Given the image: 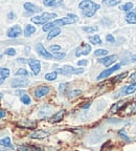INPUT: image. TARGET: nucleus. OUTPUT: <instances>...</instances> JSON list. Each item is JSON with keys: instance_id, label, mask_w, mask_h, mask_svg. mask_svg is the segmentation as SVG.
<instances>
[{"instance_id": "nucleus-1", "label": "nucleus", "mask_w": 136, "mask_h": 151, "mask_svg": "<svg viewBox=\"0 0 136 151\" xmlns=\"http://www.w3.org/2000/svg\"><path fill=\"white\" fill-rule=\"evenodd\" d=\"M79 20V17L74 14H68L67 17H64V18H61V19H57L54 21H52L49 23L45 24L44 26L42 27V29L44 32H47V31H52L54 28H57L59 27V26H64L66 24H73L75 22H77Z\"/></svg>"}, {"instance_id": "nucleus-2", "label": "nucleus", "mask_w": 136, "mask_h": 151, "mask_svg": "<svg viewBox=\"0 0 136 151\" xmlns=\"http://www.w3.org/2000/svg\"><path fill=\"white\" fill-rule=\"evenodd\" d=\"M79 7L83 11V14L87 18H90L96 13V11L101 7V5L97 4V3H94L92 1H88V0H85V1H81L79 3Z\"/></svg>"}, {"instance_id": "nucleus-3", "label": "nucleus", "mask_w": 136, "mask_h": 151, "mask_svg": "<svg viewBox=\"0 0 136 151\" xmlns=\"http://www.w3.org/2000/svg\"><path fill=\"white\" fill-rule=\"evenodd\" d=\"M57 14L56 13H42L41 15H38L31 18V21L35 24H40V25H45V24L52 22L50 20L52 19H56L57 18Z\"/></svg>"}, {"instance_id": "nucleus-4", "label": "nucleus", "mask_w": 136, "mask_h": 151, "mask_svg": "<svg viewBox=\"0 0 136 151\" xmlns=\"http://www.w3.org/2000/svg\"><path fill=\"white\" fill-rule=\"evenodd\" d=\"M85 71V69L83 67L81 68H75L71 65H64L62 66L61 68H58L57 73H61L63 76H68V75H80V73H83Z\"/></svg>"}, {"instance_id": "nucleus-5", "label": "nucleus", "mask_w": 136, "mask_h": 151, "mask_svg": "<svg viewBox=\"0 0 136 151\" xmlns=\"http://www.w3.org/2000/svg\"><path fill=\"white\" fill-rule=\"evenodd\" d=\"M120 66H122V64H120V63L115 64L114 66H112V67H110V68H107L106 70L102 71V73L96 77V80H102V79H105V78H107V77H109V76L112 75L114 71L118 70V69L120 68Z\"/></svg>"}, {"instance_id": "nucleus-6", "label": "nucleus", "mask_w": 136, "mask_h": 151, "mask_svg": "<svg viewBox=\"0 0 136 151\" xmlns=\"http://www.w3.org/2000/svg\"><path fill=\"white\" fill-rule=\"evenodd\" d=\"M91 52V46L88 43H82L79 47H77L75 50V56L81 57V56H87L89 55V52Z\"/></svg>"}, {"instance_id": "nucleus-7", "label": "nucleus", "mask_w": 136, "mask_h": 151, "mask_svg": "<svg viewBox=\"0 0 136 151\" xmlns=\"http://www.w3.org/2000/svg\"><path fill=\"white\" fill-rule=\"evenodd\" d=\"M116 60H117V55H111V56H106V57H104V58H101V59L97 60V61H99V63L105 65L106 67H109V66L112 65L114 62H116Z\"/></svg>"}, {"instance_id": "nucleus-8", "label": "nucleus", "mask_w": 136, "mask_h": 151, "mask_svg": "<svg viewBox=\"0 0 136 151\" xmlns=\"http://www.w3.org/2000/svg\"><path fill=\"white\" fill-rule=\"evenodd\" d=\"M12 87L18 88V87H26L29 84V80L26 78H17L12 81Z\"/></svg>"}, {"instance_id": "nucleus-9", "label": "nucleus", "mask_w": 136, "mask_h": 151, "mask_svg": "<svg viewBox=\"0 0 136 151\" xmlns=\"http://www.w3.org/2000/svg\"><path fill=\"white\" fill-rule=\"evenodd\" d=\"M28 65L31 67V71H33L34 75H39L41 71V62L39 60H36V59H31V60H28Z\"/></svg>"}, {"instance_id": "nucleus-10", "label": "nucleus", "mask_w": 136, "mask_h": 151, "mask_svg": "<svg viewBox=\"0 0 136 151\" xmlns=\"http://www.w3.org/2000/svg\"><path fill=\"white\" fill-rule=\"evenodd\" d=\"M49 90H50V88L48 87V86L42 85V86H39V87L36 88L34 93H35V97L37 98V99H41V98L45 97L46 94H48Z\"/></svg>"}, {"instance_id": "nucleus-11", "label": "nucleus", "mask_w": 136, "mask_h": 151, "mask_svg": "<svg viewBox=\"0 0 136 151\" xmlns=\"http://www.w3.org/2000/svg\"><path fill=\"white\" fill-rule=\"evenodd\" d=\"M36 50H37V52L39 56L43 57V58H45V59H52V54H50L49 52H47L46 50H45V47L43 46L41 43H38L37 46H36Z\"/></svg>"}, {"instance_id": "nucleus-12", "label": "nucleus", "mask_w": 136, "mask_h": 151, "mask_svg": "<svg viewBox=\"0 0 136 151\" xmlns=\"http://www.w3.org/2000/svg\"><path fill=\"white\" fill-rule=\"evenodd\" d=\"M22 35V28L19 25H14L7 29V37L9 38H18Z\"/></svg>"}, {"instance_id": "nucleus-13", "label": "nucleus", "mask_w": 136, "mask_h": 151, "mask_svg": "<svg viewBox=\"0 0 136 151\" xmlns=\"http://www.w3.org/2000/svg\"><path fill=\"white\" fill-rule=\"evenodd\" d=\"M48 135H49V133L44 131V130H37V131L31 132V134H29V137L33 139H43L48 137Z\"/></svg>"}, {"instance_id": "nucleus-14", "label": "nucleus", "mask_w": 136, "mask_h": 151, "mask_svg": "<svg viewBox=\"0 0 136 151\" xmlns=\"http://www.w3.org/2000/svg\"><path fill=\"white\" fill-rule=\"evenodd\" d=\"M23 6H24V9H26V12L31 13H31H36V12H38V11H40L34 3H31V2H25L23 4Z\"/></svg>"}, {"instance_id": "nucleus-15", "label": "nucleus", "mask_w": 136, "mask_h": 151, "mask_svg": "<svg viewBox=\"0 0 136 151\" xmlns=\"http://www.w3.org/2000/svg\"><path fill=\"white\" fill-rule=\"evenodd\" d=\"M126 21L130 24H136V13L134 12H129L126 15Z\"/></svg>"}, {"instance_id": "nucleus-16", "label": "nucleus", "mask_w": 136, "mask_h": 151, "mask_svg": "<svg viewBox=\"0 0 136 151\" xmlns=\"http://www.w3.org/2000/svg\"><path fill=\"white\" fill-rule=\"evenodd\" d=\"M60 34H61V28L60 27H57V28H54V29H52V31L48 33V35H47L46 39L47 40H52V38L57 37V36H59Z\"/></svg>"}, {"instance_id": "nucleus-17", "label": "nucleus", "mask_w": 136, "mask_h": 151, "mask_svg": "<svg viewBox=\"0 0 136 151\" xmlns=\"http://www.w3.org/2000/svg\"><path fill=\"white\" fill-rule=\"evenodd\" d=\"M9 77V69L5 68V67H1L0 69V78H1V84L4 82L5 79H7Z\"/></svg>"}, {"instance_id": "nucleus-18", "label": "nucleus", "mask_w": 136, "mask_h": 151, "mask_svg": "<svg viewBox=\"0 0 136 151\" xmlns=\"http://www.w3.org/2000/svg\"><path fill=\"white\" fill-rule=\"evenodd\" d=\"M36 33V27L31 24H27L25 26V29H24V36L25 37H29L31 35Z\"/></svg>"}, {"instance_id": "nucleus-19", "label": "nucleus", "mask_w": 136, "mask_h": 151, "mask_svg": "<svg viewBox=\"0 0 136 151\" xmlns=\"http://www.w3.org/2000/svg\"><path fill=\"white\" fill-rule=\"evenodd\" d=\"M43 4L47 7L58 6V5L62 4V1H56V0H45V1H43Z\"/></svg>"}, {"instance_id": "nucleus-20", "label": "nucleus", "mask_w": 136, "mask_h": 151, "mask_svg": "<svg viewBox=\"0 0 136 151\" xmlns=\"http://www.w3.org/2000/svg\"><path fill=\"white\" fill-rule=\"evenodd\" d=\"M17 149H18V151H36L37 147L29 146V145H19Z\"/></svg>"}, {"instance_id": "nucleus-21", "label": "nucleus", "mask_w": 136, "mask_h": 151, "mask_svg": "<svg viewBox=\"0 0 136 151\" xmlns=\"http://www.w3.org/2000/svg\"><path fill=\"white\" fill-rule=\"evenodd\" d=\"M134 91H136V81L132 83L131 85H128L127 87L125 88V94H131Z\"/></svg>"}, {"instance_id": "nucleus-22", "label": "nucleus", "mask_w": 136, "mask_h": 151, "mask_svg": "<svg viewBox=\"0 0 136 151\" xmlns=\"http://www.w3.org/2000/svg\"><path fill=\"white\" fill-rule=\"evenodd\" d=\"M64 114H65V110H60L59 112H57L54 116H52V121L54 122H60L63 119Z\"/></svg>"}, {"instance_id": "nucleus-23", "label": "nucleus", "mask_w": 136, "mask_h": 151, "mask_svg": "<svg viewBox=\"0 0 136 151\" xmlns=\"http://www.w3.org/2000/svg\"><path fill=\"white\" fill-rule=\"evenodd\" d=\"M0 143H1V146H3V147H9V148H13L12 142H11V139H9V137L1 139V142H0Z\"/></svg>"}, {"instance_id": "nucleus-24", "label": "nucleus", "mask_w": 136, "mask_h": 151, "mask_svg": "<svg viewBox=\"0 0 136 151\" xmlns=\"http://www.w3.org/2000/svg\"><path fill=\"white\" fill-rule=\"evenodd\" d=\"M83 31L88 34H93L99 31V28L97 26H83Z\"/></svg>"}, {"instance_id": "nucleus-25", "label": "nucleus", "mask_w": 136, "mask_h": 151, "mask_svg": "<svg viewBox=\"0 0 136 151\" xmlns=\"http://www.w3.org/2000/svg\"><path fill=\"white\" fill-rule=\"evenodd\" d=\"M89 41L92 44H102V39L99 35H94L89 37Z\"/></svg>"}, {"instance_id": "nucleus-26", "label": "nucleus", "mask_w": 136, "mask_h": 151, "mask_svg": "<svg viewBox=\"0 0 136 151\" xmlns=\"http://www.w3.org/2000/svg\"><path fill=\"white\" fill-rule=\"evenodd\" d=\"M58 78V73L57 71H52V73H48L45 75V79L47 81H54Z\"/></svg>"}, {"instance_id": "nucleus-27", "label": "nucleus", "mask_w": 136, "mask_h": 151, "mask_svg": "<svg viewBox=\"0 0 136 151\" xmlns=\"http://www.w3.org/2000/svg\"><path fill=\"white\" fill-rule=\"evenodd\" d=\"M120 0H104L103 1V4L107 5V6H115V5L120 4Z\"/></svg>"}, {"instance_id": "nucleus-28", "label": "nucleus", "mask_w": 136, "mask_h": 151, "mask_svg": "<svg viewBox=\"0 0 136 151\" xmlns=\"http://www.w3.org/2000/svg\"><path fill=\"white\" fill-rule=\"evenodd\" d=\"M132 9H133V3L132 2H127L120 6V9L124 11V12H129V11H131Z\"/></svg>"}, {"instance_id": "nucleus-29", "label": "nucleus", "mask_w": 136, "mask_h": 151, "mask_svg": "<svg viewBox=\"0 0 136 151\" xmlns=\"http://www.w3.org/2000/svg\"><path fill=\"white\" fill-rule=\"evenodd\" d=\"M81 94H82V90L75 89V90H72V91L69 92V94H68V98H69V99H73V98L79 97V96H81Z\"/></svg>"}, {"instance_id": "nucleus-30", "label": "nucleus", "mask_w": 136, "mask_h": 151, "mask_svg": "<svg viewBox=\"0 0 136 151\" xmlns=\"http://www.w3.org/2000/svg\"><path fill=\"white\" fill-rule=\"evenodd\" d=\"M107 55H108V50H103V48H101V50H96L95 52H94V56H96V57H101V56L106 57Z\"/></svg>"}, {"instance_id": "nucleus-31", "label": "nucleus", "mask_w": 136, "mask_h": 151, "mask_svg": "<svg viewBox=\"0 0 136 151\" xmlns=\"http://www.w3.org/2000/svg\"><path fill=\"white\" fill-rule=\"evenodd\" d=\"M66 57V52H52V58L57 60H61L63 58Z\"/></svg>"}, {"instance_id": "nucleus-32", "label": "nucleus", "mask_w": 136, "mask_h": 151, "mask_svg": "<svg viewBox=\"0 0 136 151\" xmlns=\"http://www.w3.org/2000/svg\"><path fill=\"white\" fill-rule=\"evenodd\" d=\"M20 100H21L22 103L25 104V105H29V104L31 103V99L28 94H24V96H22V97L20 98Z\"/></svg>"}, {"instance_id": "nucleus-33", "label": "nucleus", "mask_w": 136, "mask_h": 151, "mask_svg": "<svg viewBox=\"0 0 136 151\" xmlns=\"http://www.w3.org/2000/svg\"><path fill=\"white\" fill-rule=\"evenodd\" d=\"M16 76H22V77H27L28 71L25 68H19L16 73Z\"/></svg>"}, {"instance_id": "nucleus-34", "label": "nucleus", "mask_w": 136, "mask_h": 151, "mask_svg": "<svg viewBox=\"0 0 136 151\" xmlns=\"http://www.w3.org/2000/svg\"><path fill=\"white\" fill-rule=\"evenodd\" d=\"M4 54L7 55V56L14 57V56H16V50H15L14 48H12V47H9V48H6V50H4Z\"/></svg>"}, {"instance_id": "nucleus-35", "label": "nucleus", "mask_w": 136, "mask_h": 151, "mask_svg": "<svg viewBox=\"0 0 136 151\" xmlns=\"http://www.w3.org/2000/svg\"><path fill=\"white\" fill-rule=\"evenodd\" d=\"M118 134H120V137H122V139H124L126 142H130V141H131V139H130V137H128V135L126 134V133H125L124 130H120V131L118 132Z\"/></svg>"}, {"instance_id": "nucleus-36", "label": "nucleus", "mask_w": 136, "mask_h": 151, "mask_svg": "<svg viewBox=\"0 0 136 151\" xmlns=\"http://www.w3.org/2000/svg\"><path fill=\"white\" fill-rule=\"evenodd\" d=\"M127 75H128V73L126 71V73H120V75L116 76V78L114 79V82H117V81H120V80H122V79H125V77H127Z\"/></svg>"}, {"instance_id": "nucleus-37", "label": "nucleus", "mask_w": 136, "mask_h": 151, "mask_svg": "<svg viewBox=\"0 0 136 151\" xmlns=\"http://www.w3.org/2000/svg\"><path fill=\"white\" fill-rule=\"evenodd\" d=\"M50 50L54 52H59L60 50H61V46L60 45H50Z\"/></svg>"}, {"instance_id": "nucleus-38", "label": "nucleus", "mask_w": 136, "mask_h": 151, "mask_svg": "<svg viewBox=\"0 0 136 151\" xmlns=\"http://www.w3.org/2000/svg\"><path fill=\"white\" fill-rule=\"evenodd\" d=\"M106 41H108V42H111V43H114L115 39H114V37H113L112 35L108 34V35L106 36Z\"/></svg>"}, {"instance_id": "nucleus-39", "label": "nucleus", "mask_w": 136, "mask_h": 151, "mask_svg": "<svg viewBox=\"0 0 136 151\" xmlns=\"http://www.w3.org/2000/svg\"><path fill=\"white\" fill-rule=\"evenodd\" d=\"M88 64V60L86 59H83V60H80V61H77V65L79 66H85Z\"/></svg>"}, {"instance_id": "nucleus-40", "label": "nucleus", "mask_w": 136, "mask_h": 151, "mask_svg": "<svg viewBox=\"0 0 136 151\" xmlns=\"http://www.w3.org/2000/svg\"><path fill=\"white\" fill-rule=\"evenodd\" d=\"M18 62L19 63H27L28 64V61H26V59H24V58H19Z\"/></svg>"}, {"instance_id": "nucleus-41", "label": "nucleus", "mask_w": 136, "mask_h": 151, "mask_svg": "<svg viewBox=\"0 0 136 151\" xmlns=\"http://www.w3.org/2000/svg\"><path fill=\"white\" fill-rule=\"evenodd\" d=\"M16 93H17V94H20V96L22 97V96L26 94V91H25V90H18V91H17Z\"/></svg>"}, {"instance_id": "nucleus-42", "label": "nucleus", "mask_w": 136, "mask_h": 151, "mask_svg": "<svg viewBox=\"0 0 136 151\" xmlns=\"http://www.w3.org/2000/svg\"><path fill=\"white\" fill-rule=\"evenodd\" d=\"M5 116V110H3V109H1V111H0V118L3 119Z\"/></svg>"}, {"instance_id": "nucleus-43", "label": "nucleus", "mask_w": 136, "mask_h": 151, "mask_svg": "<svg viewBox=\"0 0 136 151\" xmlns=\"http://www.w3.org/2000/svg\"><path fill=\"white\" fill-rule=\"evenodd\" d=\"M135 79H136V73H132L131 77H130V80H135Z\"/></svg>"}, {"instance_id": "nucleus-44", "label": "nucleus", "mask_w": 136, "mask_h": 151, "mask_svg": "<svg viewBox=\"0 0 136 151\" xmlns=\"http://www.w3.org/2000/svg\"><path fill=\"white\" fill-rule=\"evenodd\" d=\"M12 17H13V12H11V13L9 14V19H13Z\"/></svg>"}, {"instance_id": "nucleus-45", "label": "nucleus", "mask_w": 136, "mask_h": 151, "mask_svg": "<svg viewBox=\"0 0 136 151\" xmlns=\"http://www.w3.org/2000/svg\"><path fill=\"white\" fill-rule=\"evenodd\" d=\"M132 61H133V62H136V56H133V58H132Z\"/></svg>"}, {"instance_id": "nucleus-46", "label": "nucleus", "mask_w": 136, "mask_h": 151, "mask_svg": "<svg viewBox=\"0 0 136 151\" xmlns=\"http://www.w3.org/2000/svg\"><path fill=\"white\" fill-rule=\"evenodd\" d=\"M1 151H11V150H9V149H5V150H1Z\"/></svg>"}, {"instance_id": "nucleus-47", "label": "nucleus", "mask_w": 136, "mask_h": 151, "mask_svg": "<svg viewBox=\"0 0 136 151\" xmlns=\"http://www.w3.org/2000/svg\"><path fill=\"white\" fill-rule=\"evenodd\" d=\"M134 13H136V7H135V9H134Z\"/></svg>"}]
</instances>
